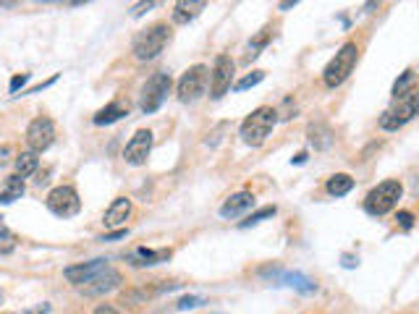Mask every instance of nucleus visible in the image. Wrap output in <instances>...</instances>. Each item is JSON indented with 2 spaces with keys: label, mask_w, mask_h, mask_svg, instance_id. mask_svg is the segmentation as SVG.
<instances>
[{
  "label": "nucleus",
  "mask_w": 419,
  "mask_h": 314,
  "mask_svg": "<svg viewBox=\"0 0 419 314\" xmlns=\"http://www.w3.org/2000/svg\"><path fill=\"white\" fill-rule=\"evenodd\" d=\"M102 270H108V260H92V262H82V265H74V267H66L63 275L68 283L74 285H84L86 281H92L95 275H100Z\"/></svg>",
  "instance_id": "nucleus-13"
},
{
  "label": "nucleus",
  "mask_w": 419,
  "mask_h": 314,
  "mask_svg": "<svg viewBox=\"0 0 419 314\" xmlns=\"http://www.w3.org/2000/svg\"><path fill=\"white\" fill-rule=\"evenodd\" d=\"M171 76L168 74H155L147 79V84L142 87V100H139V108L144 110V113H155V110L160 108L162 102H165V97L171 95Z\"/></svg>",
  "instance_id": "nucleus-6"
},
{
  "label": "nucleus",
  "mask_w": 419,
  "mask_h": 314,
  "mask_svg": "<svg viewBox=\"0 0 419 314\" xmlns=\"http://www.w3.org/2000/svg\"><path fill=\"white\" fill-rule=\"evenodd\" d=\"M210 314H223V312H210Z\"/></svg>",
  "instance_id": "nucleus-37"
},
{
  "label": "nucleus",
  "mask_w": 419,
  "mask_h": 314,
  "mask_svg": "<svg viewBox=\"0 0 419 314\" xmlns=\"http://www.w3.org/2000/svg\"><path fill=\"white\" fill-rule=\"evenodd\" d=\"M401 194H404V189H401L398 181H383L377 189H372V191L367 194L365 210L370 215H386V212H390V210L398 205Z\"/></svg>",
  "instance_id": "nucleus-5"
},
{
  "label": "nucleus",
  "mask_w": 419,
  "mask_h": 314,
  "mask_svg": "<svg viewBox=\"0 0 419 314\" xmlns=\"http://www.w3.org/2000/svg\"><path fill=\"white\" fill-rule=\"evenodd\" d=\"M283 281L289 283V285H294V288H299V291H304V293L314 291V283H312L310 278H304V275H299V272H294V275H286Z\"/></svg>",
  "instance_id": "nucleus-24"
},
{
  "label": "nucleus",
  "mask_w": 419,
  "mask_h": 314,
  "mask_svg": "<svg viewBox=\"0 0 419 314\" xmlns=\"http://www.w3.org/2000/svg\"><path fill=\"white\" fill-rule=\"evenodd\" d=\"M126 260L134 267H150V265H160V262L171 260V249H144V246H139V249L129 251Z\"/></svg>",
  "instance_id": "nucleus-14"
},
{
  "label": "nucleus",
  "mask_w": 419,
  "mask_h": 314,
  "mask_svg": "<svg viewBox=\"0 0 419 314\" xmlns=\"http://www.w3.org/2000/svg\"><path fill=\"white\" fill-rule=\"evenodd\" d=\"M155 3H142V6H137V11H134V16H142V13L147 11V8H152Z\"/></svg>",
  "instance_id": "nucleus-34"
},
{
  "label": "nucleus",
  "mask_w": 419,
  "mask_h": 314,
  "mask_svg": "<svg viewBox=\"0 0 419 314\" xmlns=\"http://www.w3.org/2000/svg\"><path fill=\"white\" fill-rule=\"evenodd\" d=\"M262 79H265V74H262V71H252V74L244 76L241 81H236V84H234V89H236V92H244V89H249V87H257Z\"/></svg>",
  "instance_id": "nucleus-26"
},
{
  "label": "nucleus",
  "mask_w": 419,
  "mask_h": 314,
  "mask_svg": "<svg viewBox=\"0 0 419 314\" xmlns=\"http://www.w3.org/2000/svg\"><path fill=\"white\" fill-rule=\"evenodd\" d=\"M126 233H129V230H126V228H121V230H116V233H108V236H102V239H100V241H116V239H123Z\"/></svg>",
  "instance_id": "nucleus-31"
},
{
  "label": "nucleus",
  "mask_w": 419,
  "mask_h": 314,
  "mask_svg": "<svg viewBox=\"0 0 419 314\" xmlns=\"http://www.w3.org/2000/svg\"><path fill=\"white\" fill-rule=\"evenodd\" d=\"M129 215H131V199L119 196V199L108 207V212H105V217H102V223H105V228H116V226H121V223H123Z\"/></svg>",
  "instance_id": "nucleus-17"
},
{
  "label": "nucleus",
  "mask_w": 419,
  "mask_h": 314,
  "mask_svg": "<svg viewBox=\"0 0 419 314\" xmlns=\"http://www.w3.org/2000/svg\"><path fill=\"white\" fill-rule=\"evenodd\" d=\"M275 123H278V113H275V110L257 108L241 123V139L247 141L249 147H259V144L270 136V131H273Z\"/></svg>",
  "instance_id": "nucleus-3"
},
{
  "label": "nucleus",
  "mask_w": 419,
  "mask_h": 314,
  "mask_svg": "<svg viewBox=\"0 0 419 314\" xmlns=\"http://www.w3.org/2000/svg\"><path fill=\"white\" fill-rule=\"evenodd\" d=\"M37 168H40V157H37V152H22V155L16 157V173L22 175V178L37 173Z\"/></svg>",
  "instance_id": "nucleus-21"
},
{
  "label": "nucleus",
  "mask_w": 419,
  "mask_h": 314,
  "mask_svg": "<svg viewBox=\"0 0 419 314\" xmlns=\"http://www.w3.org/2000/svg\"><path fill=\"white\" fill-rule=\"evenodd\" d=\"M307 134H310V141L312 144H314V147H317V150H325V147H330V131L325 129V126H310V131H307Z\"/></svg>",
  "instance_id": "nucleus-22"
},
{
  "label": "nucleus",
  "mask_w": 419,
  "mask_h": 314,
  "mask_svg": "<svg viewBox=\"0 0 419 314\" xmlns=\"http://www.w3.org/2000/svg\"><path fill=\"white\" fill-rule=\"evenodd\" d=\"M275 215V207H262V210H257V212H252V215L241 223V228H249V226H257V223H262V220H268V217Z\"/></svg>",
  "instance_id": "nucleus-25"
},
{
  "label": "nucleus",
  "mask_w": 419,
  "mask_h": 314,
  "mask_svg": "<svg viewBox=\"0 0 419 314\" xmlns=\"http://www.w3.org/2000/svg\"><path fill=\"white\" fill-rule=\"evenodd\" d=\"M325 189H328V194L330 196H344L354 189V178H351V175H346V173H335V175L328 178Z\"/></svg>",
  "instance_id": "nucleus-20"
},
{
  "label": "nucleus",
  "mask_w": 419,
  "mask_h": 314,
  "mask_svg": "<svg viewBox=\"0 0 419 314\" xmlns=\"http://www.w3.org/2000/svg\"><path fill=\"white\" fill-rule=\"evenodd\" d=\"M11 251H13V239L0 241V254H11Z\"/></svg>",
  "instance_id": "nucleus-32"
},
{
  "label": "nucleus",
  "mask_w": 419,
  "mask_h": 314,
  "mask_svg": "<svg viewBox=\"0 0 419 314\" xmlns=\"http://www.w3.org/2000/svg\"><path fill=\"white\" fill-rule=\"evenodd\" d=\"M356 61H359V47H356L354 42H346L344 47L333 55V61L325 65V71H323L325 87H330V89L341 87L346 79L351 76Z\"/></svg>",
  "instance_id": "nucleus-1"
},
{
  "label": "nucleus",
  "mask_w": 419,
  "mask_h": 314,
  "mask_svg": "<svg viewBox=\"0 0 419 314\" xmlns=\"http://www.w3.org/2000/svg\"><path fill=\"white\" fill-rule=\"evenodd\" d=\"M150 150H152V131L147 129H139L131 141L126 144V150H123V160L129 165H142L147 163V157H150Z\"/></svg>",
  "instance_id": "nucleus-11"
},
{
  "label": "nucleus",
  "mask_w": 419,
  "mask_h": 314,
  "mask_svg": "<svg viewBox=\"0 0 419 314\" xmlns=\"http://www.w3.org/2000/svg\"><path fill=\"white\" fill-rule=\"evenodd\" d=\"M417 113H419V89H411V92L393 100V105L383 113L380 126L386 131H398L401 126H406Z\"/></svg>",
  "instance_id": "nucleus-2"
},
{
  "label": "nucleus",
  "mask_w": 419,
  "mask_h": 314,
  "mask_svg": "<svg viewBox=\"0 0 419 314\" xmlns=\"http://www.w3.org/2000/svg\"><path fill=\"white\" fill-rule=\"evenodd\" d=\"M204 0H178L176 8H173V22L176 24H189L192 19L199 16V11H204Z\"/></svg>",
  "instance_id": "nucleus-16"
},
{
  "label": "nucleus",
  "mask_w": 419,
  "mask_h": 314,
  "mask_svg": "<svg viewBox=\"0 0 419 314\" xmlns=\"http://www.w3.org/2000/svg\"><path fill=\"white\" fill-rule=\"evenodd\" d=\"M119 285H121V272L108 267V270H102L100 275H95L92 281H86L84 285H79V291L84 293V296H102V293L116 291Z\"/></svg>",
  "instance_id": "nucleus-12"
},
{
  "label": "nucleus",
  "mask_w": 419,
  "mask_h": 314,
  "mask_svg": "<svg viewBox=\"0 0 419 314\" xmlns=\"http://www.w3.org/2000/svg\"><path fill=\"white\" fill-rule=\"evenodd\" d=\"M0 236L3 239H13L11 233H8V228H6V223H3V217H0Z\"/></svg>",
  "instance_id": "nucleus-35"
},
{
  "label": "nucleus",
  "mask_w": 419,
  "mask_h": 314,
  "mask_svg": "<svg viewBox=\"0 0 419 314\" xmlns=\"http://www.w3.org/2000/svg\"><path fill=\"white\" fill-rule=\"evenodd\" d=\"M231 79H234V61L228 55H218L213 74H210V95H213V100H220L231 89Z\"/></svg>",
  "instance_id": "nucleus-9"
},
{
  "label": "nucleus",
  "mask_w": 419,
  "mask_h": 314,
  "mask_svg": "<svg viewBox=\"0 0 419 314\" xmlns=\"http://www.w3.org/2000/svg\"><path fill=\"white\" fill-rule=\"evenodd\" d=\"M398 226L404 228V230H409V228L414 226V215H411V212H406V210H404V212H398Z\"/></svg>",
  "instance_id": "nucleus-28"
},
{
  "label": "nucleus",
  "mask_w": 419,
  "mask_h": 314,
  "mask_svg": "<svg viewBox=\"0 0 419 314\" xmlns=\"http://www.w3.org/2000/svg\"><path fill=\"white\" fill-rule=\"evenodd\" d=\"M0 304H3V291H0Z\"/></svg>",
  "instance_id": "nucleus-36"
},
{
  "label": "nucleus",
  "mask_w": 419,
  "mask_h": 314,
  "mask_svg": "<svg viewBox=\"0 0 419 314\" xmlns=\"http://www.w3.org/2000/svg\"><path fill=\"white\" fill-rule=\"evenodd\" d=\"M24 191H26V186H24L22 175H8L0 186V205H11L16 199H22Z\"/></svg>",
  "instance_id": "nucleus-18"
},
{
  "label": "nucleus",
  "mask_w": 419,
  "mask_h": 314,
  "mask_svg": "<svg viewBox=\"0 0 419 314\" xmlns=\"http://www.w3.org/2000/svg\"><path fill=\"white\" fill-rule=\"evenodd\" d=\"M168 40H171L168 24H155V26L137 34V40H134V55H137L139 61H152V58H158V55L165 50Z\"/></svg>",
  "instance_id": "nucleus-4"
},
{
  "label": "nucleus",
  "mask_w": 419,
  "mask_h": 314,
  "mask_svg": "<svg viewBox=\"0 0 419 314\" xmlns=\"http://www.w3.org/2000/svg\"><path fill=\"white\" fill-rule=\"evenodd\" d=\"M411 84H414V71L409 68V71L401 74V79H398L396 84H393V100L401 97V95H406V92H411V89H414Z\"/></svg>",
  "instance_id": "nucleus-23"
},
{
  "label": "nucleus",
  "mask_w": 419,
  "mask_h": 314,
  "mask_svg": "<svg viewBox=\"0 0 419 314\" xmlns=\"http://www.w3.org/2000/svg\"><path fill=\"white\" fill-rule=\"evenodd\" d=\"M26 79H29V74H19L11 79V92H19V87H24L26 84Z\"/></svg>",
  "instance_id": "nucleus-29"
},
{
  "label": "nucleus",
  "mask_w": 419,
  "mask_h": 314,
  "mask_svg": "<svg viewBox=\"0 0 419 314\" xmlns=\"http://www.w3.org/2000/svg\"><path fill=\"white\" fill-rule=\"evenodd\" d=\"M123 116H129V105H123V102H110V105H105V108L100 110L95 116V123L97 126H105V123H116L119 118H123Z\"/></svg>",
  "instance_id": "nucleus-19"
},
{
  "label": "nucleus",
  "mask_w": 419,
  "mask_h": 314,
  "mask_svg": "<svg viewBox=\"0 0 419 314\" xmlns=\"http://www.w3.org/2000/svg\"><path fill=\"white\" fill-rule=\"evenodd\" d=\"M199 304H204L202 299H199V296H183V299H181L178 304H176V306H178V309L183 312V309H194V306H199Z\"/></svg>",
  "instance_id": "nucleus-27"
},
{
  "label": "nucleus",
  "mask_w": 419,
  "mask_h": 314,
  "mask_svg": "<svg viewBox=\"0 0 419 314\" xmlns=\"http://www.w3.org/2000/svg\"><path fill=\"white\" fill-rule=\"evenodd\" d=\"M207 68L204 65H192L186 74L178 79V100L181 102H194L202 97L204 87H207Z\"/></svg>",
  "instance_id": "nucleus-8"
},
{
  "label": "nucleus",
  "mask_w": 419,
  "mask_h": 314,
  "mask_svg": "<svg viewBox=\"0 0 419 314\" xmlns=\"http://www.w3.org/2000/svg\"><path fill=\"white\" fill-rule=\"evenodd\" d=\"M47 304H43V306H34V309H29V312H11V314H47Z\"/></svg>",
  "instance_id": "nucleus-33"
},
{
  "label": "nucleus",
  "mask_w": 419,
  "mask_h": 314,
  "mask_svg": "<svg viewBox=\"0 0 419 314\" xmlns=\"http://www.w3.org/2000/svg\"><path fill=\"white\" fill-rule=\"evenodd\" d=\"M55 139V126L50 118H34L26 129V144L32 152H45Z\"/></svg>",
  "instance_id": "nucleus-10"
},
{
  "label": "nucleus",
  "mask_w": 419,
  "mask_h": 314,
  "mask_svg": "<svg viewBox=\"0 0 419 314\" xmlns=\"http://www.w3.org/2000/svg\"><path fill=\"white\" fill-rule=\"evenodd\" d=\"M95 314H121V312L116 309V306H110V304H100V306L95 309Z\"/></svg>",
  "instance_id": "nucleus-30"
},
{
  "label": "nucleus",
  "mask_w": 419,
  "mask_h": 314,
  "mask_svg": "<svg viewBox=\"0 0 419 314\" xmlns=\"http://www.w3.org/2000/svg\"><path fill=\"white\" fill-rule=\"evenodd\" d=\"M47 210L58 217H74L82 210V199L76 194L74 186H55L53 191L45 199Z\"/></svg>",
  "instance_id": "nucleus-7"
},
{
  "label": "nucleus",
  "mask_w": 419,
  "mask_h": 314,
  "mask_svg": "<svg viewBox=\"0 0 419 314\" xmlns=\"http://www.w3.org/2000/svg\"><path fill=\"white\" fill-rule=\"evenodd\" d=\"M249 207H254V196L249 194V191H238V194L228 196L223 207H220V215L223 217H236L241 212H247Z\"/></svg>",
  "instance_id": "nucleus-15"
}]
</instances>
